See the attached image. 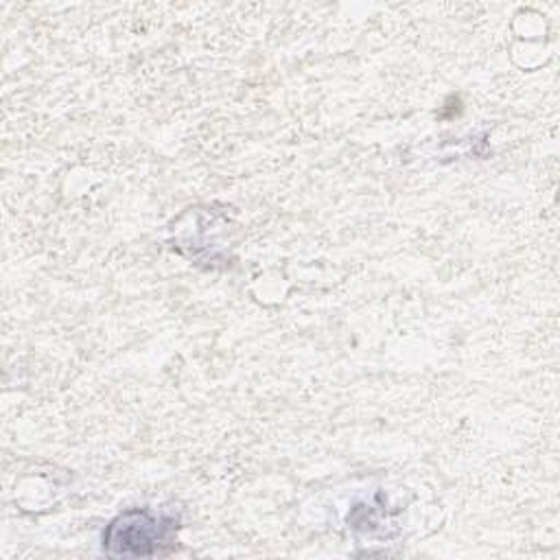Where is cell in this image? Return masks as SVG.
I'll list each match as a JSON object with an SVG mask.
<instances>
[{
    "label": "cell",
    "mask_w": 560,
    "mask_h": 560,
    "mask_svg": "<svg viewBox=\"0 0 560 560\" xmlns=\"http://www.w3.org/2000/svg\"><path fill=\"white\" fill-rule=\"evenodd\" d=\"M173 521L153 516L147 510H133L116 518L107 534L105 542L112 553L122 556H147L153 553L162 540H166Z\"/></svg>",
    "instance_id": "6da1fadb"
}]
</instances>
